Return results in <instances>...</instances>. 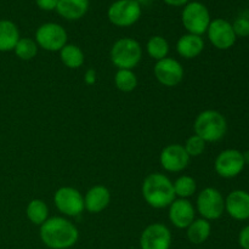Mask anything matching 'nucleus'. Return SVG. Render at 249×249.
I'll use <instances>...</instances> for the list:
<instances>
[{"mask_svg": "<svg viewBox=\"0 0 249 249\" xmlns=\"http://www.w3.org/2000/svg\"><path fill=\"white\" fill-rule=\"evenodd\" d=\"M79 237L78 229L72 221L62 216L49 218L40 225V238L51 249H67L75 245Z\"/></svg>", "mask_w": 249, "mask_h": 249, "instance_id": "1", "label": "nucleus"}, {"mask_svg": "<svg viewBox=\"0 0 249 249\" xmlns=\"http://www.w3.org/2000/svg\"><path fill=\"white\" fill-rule=\"evenodd\" d=\"M141 192L146 203L155 209L167 208L177 198L172 180L162 173L148 174L143 180Z\"/></svg>", "mask_w": 249, "mask_h": 249, "instance_id": "2", "label": "nucleus"}, {"mask_svg": "<svg viewBox=\"0 0 249 249\" xmlns=\"http://www.w3.org/2000/svg\"><path fill=\"white\" fill-rule=\"evenodd\" d=\"M194 129L195 134L206 142H216L226 135L228 122L220 112L206 109L196 117Z\"/></svg>", "mask_w": 249, "mask_h": 249, "instance_id": "3", "label": "nucleus"}, {"mask_svg": "<svg viewBox=\"0 0 249 249\" xmlns=\"http://www.w3.org/2000/svg\"><path fill=\"white\" fill-rule=\"evenodd\" d=\"M109 57L118 70H133L140 63L142 48L138 40L125 36L118 39L112 45Z\"/></svg>", "mask_w": 249, "mask_h": 249, "instance_id": "4", "label": "nucleus"}, {"mask_svg": "<svg viewBox=\"0 0 249 249\" xmlns=\"http://www.w3.org/2000/svg\"><path fill=\"white\" fill-rule=\"evenodd\" d=\"M211 21L209 10L202 2L190 1L182 9L181 22L187 33L202 36V34L207 33Z\"/></svg>", "mask_w": 249, "mask_h": 249, "instance_id": "5", "label": "nucleus"}, {"mask_svg": "<svg viewBox=\"0 0 249 249\" xmlns=\"http://www.w3.org/2000/svg\"><path fill=\"white\" fill-rule=\"evenodd\" d=\"M141 5L138 0H117L108 7L109 22L117 27H130L140 19Z\"/></svg>", "mask_w": 249, "mask_h": 249, "instance_id": "6", "label": "nucleus"}, {"mask_svg": "<svg viewBox=\"0 0 249 249\" xmlns=\"http://www.w3.org/2000/svg\"><path fill=\"white\" fill-rule=\"evenodd\" d=\"M196 208L201 218L206 220H216L225 212V198L219 190L206 187L197 196Z\"/></svg>", "mask_w": 249, "mask_h": 249, "instance_id": "7", "label": "nucleus"}, {"mask_svg": "<svg viewBox=\"0 0 249 249\" xmlns=\"http://www.w3.org/2000/svg\"><path fill=\"white\" fill-rule=\"evenodd\" d=\"M68 34L61 24L55 22H46L41 24L36 32V43L39 48L50 53H60L67 44Z\"/></svg>", "mask_w": 249, "mask_h": 249, "instance_id": "8", "label": "nucleus"}, {"mask_svg": "<svg viewBox=\"0 0 249 249\" xmlns=\"http://www.w3.org/2000/svg\"><path fill=\"white\" fill-rule=\"evenodd\" d=\"M53 203L66 216H79L84 212V196L71 186L60 187L53 195Z\"/></svg>", "mask_w": 249, "mask_h": 249, "instance_id": "9", "label": "nucleus"}, {"mask_svg": "<svg viewBox=\"0 0 249 249\" xmlns=\"http://www.w3.org/2000/svg\"><path fill=\"white\" fill-rule=\"evenodd\" d=\"M246 167L243 153L235 148L224 150L216 156L214 169L219 177L224 179H232L238 177Z\"/></svg>", "mask_w": 249, "mask_h": 249, "instance_id": "10", "label": "nucleus"}, {"mask_svg": "<svg viewBox=\"0 0 249 249\" xmlns=\"http://www.w3.org/2000/svg\"><path fill=\"white\" fill-rule=\"evenodd\" d=\"M207 34L212 45L218 50H229L235 45L237 39L232 28V23L224 18L212 19L207 29Z\"/></svg>", "mask_w": 249, "mask_h": 249, "instance_id": "11", "label": "nucleus"}, {"mask_svg": "<svg viewBox=\"0 0 249 249\" xmlns=\"http://www.w3.org/2000/svg\"><path fill=\"white\" fill-rule=\"evenodd\" d=\"M153 73H155L156 79L163 87H177L184 79V68L181 63L172 57H165L157 61L153 67Z\"/></svg>", "mask_w": 249, "mask_h": 249, "instance_id": "12", "label": "nucleus"}, {"mask_svg": "<svg viewBox=\"0 0 249 249\" xmlns=\"http://www.w3.org/2000/svg\"><path fill=\"white\" fill-rule=\"evenodd\" d=\"M190 157L187 155L184 145L180 143H172L165 146L160 155V163L165 172L180 173L185 170L189 165Z\"/></svg>", "mask_w": 249, "mask_h": 249, "instance_id": "13", "label": "nucleus"}, {"mask_svg": "<svg viewBox=\"0 0 249 249\" xmlns=\"http://www.w3.org/2000/svg\"><path fill=\"white\" fill-rule=\"evenodd\" d=\"M170 245H172L170 230L160 223L151 224L141 233V249H169Z\"/></svg>", "mask_w": 249, "mask_h": 249, "instance_id": "14", "label": "nucleus"}, {"mask_svg": "<svg viewBox=\"0 0 249 249\" xmlns=\"http://www.w3.org/2000/svg\"><path fill=\"white\" fill-rule=\"evenodd\" d=\"M168 218L175 228L187 229L196 218V209L189 199L175 198L169 206Z\"/></svg>", "mask_w": 249, "mask_h": 249, "instance_id": "15", "label": "nucleus"}, {"mask_svg": "<svg viewBox=\"0 0 249 249\" xmlns=\"http://www.w3.org/2000/svg\"><path fill=\"white\" fill-rule=\"evenodd\" d=\"M225 211L235 220L249 219V194L245 190L230 192L225 199Z\"/></svg>", "mask_w": 249, "mask_h": 249, "instance_id": "16", "label": "nucleus"}, {"mask_svg": "<svg viewBox=\"0 0 249 249\" xmlns=\"http://www.w3.org/2000/svg\"><path fill=\"white\" fill-rule=\"evenodd\" d=\"M111 202V192L102 185L92 186L84 196V207L89 213L97 214L108 207Z\"/></svg>", "mask_w": 249, "mask_h": 249, "instance_id": "17", "label": "nucleus"}, {"mask_svg": "<svg viewBox=\"0 0 249 249\" xmlns=\"http://www.w3.org/2000/svg\"><path fill=\"white\" fill-rule=\"evenodd\" d=\"M204 49V40L201 36L186 33L179 38L177 43V51L181 57L186 60L197 57Z\"/></svg>", "mask_w": 249, "mask_h": 249, "instance_id": "18", "label": "nucleus"}, {"mask_svg": "<svg viewBox=\"0 0 249 249\" xmlns=\"http://www.w3.org/2000/svg\"><path fill=\"white\" fill-rule=\"evenodd\" d=\"M89 10V0H58L56 11L67 21H77Z\"/></svg>", "mask_w": 249, "mask_h": 249, "instance_id": "19", "label": "nucleus"}, {"mask_svg": "<svg viewBox=\"0 0 249 249\" xmlns=\"http://www.w3.org/2000/svg\"><path fill=\"white\" fill-rule=\"evenodd\" d=\"M19 38L21 36L16 23L10 19H0V53L14 51Z\"/></svg>", "mask_w": 249, "mask_h": 249, "instance_id": "20", "label": "nucleus"}, {"mask_svg": "<svg viewBox=\"0 0 249 249\" xmlns=\"http://www.w3.org/2000/svg\"><path fill=\"white\" fill-rule=\"evenodd\" d=\"M212 232V225L203 218L195 219L187 228V238L194 245H202L209 238Z\"/></svg>", "mask_w": 249, "mask_h": 249, "instance_id": "21", "label": "nucleus"}, {"mask_svg": "<svg viewBox=\"0 0 249 249\" xmlns=\"http://www.w3.org/2000/svg\"><path fill=\"white\" fill-rule=\"evenodd\" d=\"M60 58L63 65L71 70H78L84 65L85 61L83 50L74 44H66L60 50Z\"/></svg>", "mask_w": 249, "mask_h": 249, "instance_id": "22", "label": "nucleus"}, {"mask_svg": "<svg viewBox=\"0 0 249 249\" xmlns=\"http://www.w3.org/2000/svg\"><path fill=\"white\" fill-rule=\"evenodd\" d=\"M26 215L34 225H43L49 219V207L43 199H32L27 206Z\"/></svg>", "mask_w": 249, "mask_h": 249, "instance_id": "23", "label": "nucleus"}, {"mask_svg": "<svg viewBox=\"0 0 249 249\" xmlns=\"http://www.w3.org/2000/svg\"><path fill=\"white\" fill-rule=\"evenodd\" d=\"M146 51L153 60H163V58L168 57V53H169V43L164 36H153L148 39L147 44H146Z\"/></svg>", "mask_w": 249, "mask_h": 249, "instance_id": "24", "label": "nucleus"}, {"mask_svg": "<svg viewBox=\"0 0 249 249\" xmlns=\"http://www.w3.org/2000/svg\"><path fill=\"white\" fill-rule=\"evenodd\" d=\"M173 187H174L175 197L189 199L196 194L197 184L196 180L190 175H181L173 182Z\"/></svg>", "mask_w": 249, "mask_h": 249, "instance_id": "25", "label": "nucleus"}, {"mask_svg": "<svg viewBox=\"0 0 249 249\" xmlns=\"http://www.w3.org/2000/svg\"><path fill=\"white\" fill-rule=\"evenodd\" d=\"M117 89L123 92H131L138 87V78L133 70H118L114 75Z\"/></svg>", "mask_w": 249, "mask_h": 249, "instance_id": "26", "label": "nucleus"}, {"mask_svg": "<svg viewBox=\"0 0 249 249\" xmlns=\"http://www.w3.org/2000/svg\"><path fill=\"white\" fill-rule=\"evenodd\" d=\"M38 44L36 40L31 38H19L17 41L16 46L14 49V53L19 60L22 61H31L38 53Z\"/></svg>", "mask_w": 249, "mask_h": 249, "instance_id": "27", "label": "nucleus"}, {"mask_svg": "<svg viewBox=\"0 0 249 249\" xmlns=\"http://www.w3.org/2000/svg\"><path fill=\"white\" fill-rule=\"evenodd\" d=\"M206 141L202 140L199 136H197L196 134L195 135H191L185 142L184 148L186 150L187 155L190 157H198L206 150Z\"/></svg>", "mask_w": 249, "mask_h": 249, "instance_id": "28", "label": "nucleus"}, {"mask_svg": "<svg viewBox=\"0 0 249 249\" xmlns=\"http://www.w3.org/2000/svg\"><path fill=\"white\" fill-rule=\"evenodd\" d=\"M236 36H249V18L247 17H238L232 23Z\"/></svg>", "mask_w": 249, "mask_h": 249, "instance_id": "29", "label": "nucleus"}, {"mask_svg": "<svg viewBox=\"0 0 249 249\" xmlns=\"http://www.w3.org/2000/svg\"><path fill=\"white\" fill-rule=\"evenodd\" d=\"M58 0H36V6L43 11H53L56 10Z\"/></svg>", "mask_w": 249, "mask_h": 249, "instance_id": "30", "label": "nucleus"}, {"mask_svg": "<svg viewBox=\"0 0 249 249\" xmlns=\"http://www.w3.org/2000/svg\"><path fill=\"white\" fill-rule=\"evenodd\" d=\"M238 243L242 249H249V225L245 226L238 235Z\"/></svg>", "mask_w": 249, "mask_h": 249, "instance_id": "31", "label": "nucleus"}, {"mask_svg": "<svg viewBox=\"0 0 249 249\" xmlns=\"http://www.w3.org/2000/svg\"><path fill=\"white\" fill-rule=\"evenodd\" d=\"M85 83L89 85L94 84L96 82V72L94 70H89L87 73H85V78H84Z\"/></svg>", "mask_w": 249, "mask_h": 249, "instance_id": "32", "label": "nucleus"}, {"mask_svg": "<svg viewBox=\"0 0 249 249\" xmlns=\"http://www.w3.org/2000/svg\"><path fill=\"white\" fill-rule=\"evenodd\" d=\"M167 5L169 6H175V7H179V6H185L187 2H190V0H163Z\"/></svg>", "mask_w": 249, "mask_h": 249, "instance_id": "33", "label": "nucleus"}, {"mask_svg": "<svg viewBox=\"0 0 249 249\" xmlns=\"http://www.w3.org/2000/svg\"><path fill=\"white\" fill-rule=\"evenodd\" d=\"M242 153H243V160H245V163L246 164H249V150Z\"/></svg>", "mask_w": 249, "mask_h": 249, "instance_id": "34", "label": "nucleus"}]
</instances>
